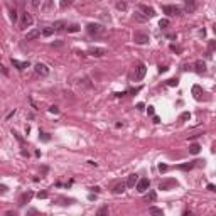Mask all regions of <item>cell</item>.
I'll list each match as a JSON object with an SVG mask.
<instances>
[{"label": "cell", "instance_id": "cell-16", "mask_svg": "<svg viewBox=\"0 0 216 216\" xmlns=\"http://www.w3.org/2000/svg\"><path fill=\"white\" fill-rule=\"evenodd\" d=\"M194 68H196V73H199V74H203L204 71H206V63L204 61H196V64H194Z\"/></svg>", "mask_w": 216, "mask_h": 216}, {"label": "cell", "instance_id": "cell-29", "mask_svg": "<svg viewBox=\"0 0 216 216\" xmlns=\"http://www.w3.org/2000/svg\"><path fill=\"white\" fill-rule=\"evenodd\" d=\"M189 118H191V113H189V112H184V113L179 117V120L181 122H186V120H189Z\"/></svg>", "mask_w": 216, "mask_h": 216}, {"label": "cell", "instance_id": "cell-28", "mask_svg": "<svg viewBox=\"0 0 216 216\" xmlns=\"http://www.w3.org/2000/svg\"><path fill=\"white\" fill-rule=\"evenodd\" d=\"M145 201H147V203L155 201V193H154V191H152V193H148V196H145Z\"/></svg>", "mask_w": 216, "mask_h": 216}, {"label": "cell", "instance_id": "cell-27", "mask_svg": "<svg viewBox=\"0 0 216 216\" xmlns=\"http://www.w3.org/2000/svg\"><path fill=\"white\" fill-rule=\"evenodd\" d=\"M179 85V80L177 78H172V80H167V86H177Z\"/></svg>", "mask_w": 216, "mask_h": 216}, {"label": "cell", "instance_id": "cell-44", "mask_svg": "<svg viewBox=\"0 0 216 216\" xmlns=\"http://www.w3.org/2000/svg\"><path fill=\"white\" fill-rule=\"evenodd\" d=\"M147 113L148 115H154V107H148L147 108Z\"/></svg>", "mask_w": 216, "mask_h": 216}, {"label": "cell", "instance_id": "cell-24", "mask_svg": "<svg viewBox=\"0 0 216 216\" xmlns=\"http://www.w3.org/2000/svg\"><path fill=\"white\" fill-rule=\"evenodd\" d=\"M39 139H41L42 142H49V140H51L49 134H44V132H39Z\"/></svg>", "mask_w": 216, "mask_h": 216}, {"label": "cell", "instance_id": "cell-8", "mask_svg": "<svg viewBox=\"0 0 216 216\" xmlns=\"http://www.w3.org/2000/svg\"><path fill=\"white\" fill-rule=\"evenodd\" d=\"M34 69H36V73L39 74V76H47V74H49V68H47L46 64H42V63H37V64L34 66Z\"/></svg>", "mask_w": 216, "mask_h": 216}, {"label": "cell", "instance_id": "cell-43", "mask_svg": "<svg viewBox=\"0 0 216 216\" xmlns=\"http://www.w3.org/2000/svg\"><path fill=\"white\" fill-rule=\"evenodd\" d=\"M0 71H2V73H4V74H5V76H7V74H9V71H7V69H5V68H4V66H2V64H0Z\"/></svg>", "mask_w": 216, "mask_h": 216}, {"label": "cell", "instance_id": "cell-9", "mask_svg": "<svg viewBox=\"0 0 216 216\" xmlns=\"http://www.w3.org/2000/svg\"><path fill=\"white\" fill-rule=\"evenodd\" d=\"M32 22H34L32 15H31V14H24V15H22V22H20V29H26V27H29Z\"/></svg>", "mask_w": 216, "mask_h": 216}, {"label": "cell", "instance_id": "cell-26", "mask_svg": "<svg viewBox=\"0 0 216 216\" xmlns=\"http://www.w3.org/2000/svg\"><path fill=\"white\" fill-rule=\"evenodd\" d=\"M148 211L152 213V215H162L164 211H162L161 208H155V206H152V208H148Z\"/></svg>", "mask_w": 216, "mask_h": 216}, {"label": "cell", "instance_id": "cell-7", "mask_svg": "<svg viewBox=\"0 0 216 216\" xmlns=\"http://www.w3.org/2000/svg\"><path fill=\"white\" fill-rule=\"evenodd\" d=\"M88 54H90V56H95V58H101V56L107 54V51H105L103 47H90V49H88Z\"/></svg>", "mask_w": 216, "mask_h": 216}, {"label": "cell", "instance_id": "cell-33", "mask_svg": "<svg viewBox=\"0 0 216 216\" xmlns=\"http://www.w3.org/2000/svg\"><path fill=\"white\" fill-rule=\"evenodd\" d=\"M10 19H12V22H15V20H17V12H15V9H12V10H10Z\"/></svg>", "mask_w": 216, "mask_h": 216}, {"label": "cell", "instance_id": "cell-31", "mask_svg": "<svg viewBox=\"0 0 216 216\" xmlns=\"http://www.w3.org/2000/svg\"><path fill=\"white\" fill-rule=\"evenodd\" d=\"M78 31H80V26H76V24L68 27V32H78Z\"/></svg>", "mask_w": 216, "mask_h": 216}, {"label": "cell", "instance_id": "cell-40", "mask_svg": "<svg viewBox=\"0 0 216 216\" xmlns=\"http://www.w3.org/2000/svg\"><path fill=\"white\" fill-rule=\"evenodd\" d=\"M167 71V66H159V73H166Z\"/></svg>", "mask_w": 216, "mask_h": 216}, {"label": "cell", "instance_id": "cell-41", "mask_svg": "<svg viewBox=\"0 0 216 216\" xmlns=\"http://www.w3.org/2000/svg\"><path fill=\"white\" fill-rule=\"evenodd\" d=\"M171 49H172V51H176V53H181V47H176L174 44H172V46H171Z\"/></svg>", "mask_w": 216, "mask_h": 216}, {"label": "cell", "instance_id": "cell-32", "mask_svg": "<svg viewBox=\"0 0 216 216\" xmlns=\"http://www.w3.org/2000/svg\"><path fill=\"white\" fill-rule=\"evenodd\" d=\"M169 24H171V22H169L167 19H161V22H159V26H161L162 29H166V27H169Z\"/></svg>", "mask_w": 216, "mask_h": 216}, {"label": "cell", "instance_id": "cell-18", "mask_svg": "<svg viewBox=\"0 0 216 216\" xmlns=\"http://www.w3.org/2000/svg\"><path fill=\"white\" fill-rule=\"evenodd\" d=\"M125 188H127V186H125V182H118V184L113 188V194H122V193L125 191Z\"/></svg>", "mask_w": 216, "mask_h": 216}, {"label": "cell", "instance_id": "cell-3", "mask_svg": "<svg viewBox=\"0 0 216 216\" xmlns=\"http://www.w3.org/2000/svg\"><path fill=\"white\" fill-rule=\"evenodd\" d=\"M162 10L167 15H181V12H182V9L177 5H162Z\"/></svg>", "mask_w": 216, "mask_h": 216}, {"label": "cell", "instance_id": "cell-5", "mask_svg": "<svg viewBox=\"0 0 216 216\" xmlns=\"http://www.w3.org/2000/svg\"><path fill=\"white\" fill-rule=\"evenodd\" d=\"M177 186V181L176 179H164V181H161V184H159V189H162V191H169V189H172Z\"/></svg>", "mask_w": 216, "mask_h": 216}, {"label": "cell", "instance_id": "cell-22", "mask_svg": "<svg viewBox=\"0 0 216 216\" xmlns=\"http://www.w3.org/2000/svg\"><path fill=\"white\" fill-rule=\"evenodd\" d=\"M199 150H201V147H199V144H193V145H191V147H189V152H191V154H199Z\"/></svg>", "mask_w": 216, "mask_h": 216}, {"label": "cell", "instance_id": "cell-39", "mask_svg": "<svg viewBox=\"0 0 216 216\" xmlns=\"http://www.w3.org/2000/svg\"><path fill=\"white\" fill-rule=\"evenodd\" d=\"M215 47H216V42H215V41H211V42H209V53H211Z\"/></svg>", "mask_w": 216, "mask_h": 216}, {"label": "cell", "instance_id": "cell-47", "mask_svg": "<svg viewBox=\"0 0 216 216\" xmlns=\"http://www.w3.org/2000/svg\"><path fill=\"white\" fill-rule=\"evenodd\" d=\"M91 191H95V193H100L101 189H100V188H98V186H95V188H91Z\"/></svg>", "mask_w": 216, "mask_h": 216}, {"label": "cell", "instance_id": "cell-12", "mask_svg": "<svg viewBox=\"0 0 216 216\" xmlns=\"http://www.w3.org/2000/svg\"><path fill=\"white\" fill-rule=\"evenodd\" d=\"M39 36H41L39 29H32V31H29V32L26 34V41H34V39H37Z\"/></svg>", "mask_w": 216, "mask_h": 216}, {"label": "cell", "instance_id": "cell-2", "mask_svg": "<svg viewBox=\"0 0 216 216\" xmlns=\"http://www.w3.org/2000/svg\"><path fill=\"white\" fill-rule=\"evenodd\" d=\"M148 41H150V37H148V34H145V32H135L134 34V42L135 44L144 46V44H148Z\"/></svg>", "mask_w": 216, "mask_h": 216}, {"label": "cell", "instance_id": "cell-42", "mask_svg": "<svg viewBox=\"0 0 216 216\" xmlns=\"http://www.w3.org/2000/svg\"><path fill=\"white\" fill-rule=\"evenodd\" d=\"M208 189L211 191V193H215L216 189H215V184H208Z\"/></svg>", "mask_w": 216, "mask_h": 216}, {"label": "cell", "instance_id": "cell-30", "mask_svg": "<svg viewBox=\"0 0 216 216\" xmlns=\"http://www.w3.org/2000/svg\"><path fill=\"white\" fill-rule=\"evenodd\" d=\"M117 9L118 10H127V4L125 2H117Z\"/></svg>", "mask_w": 216, "mask_h": 216}, {"label": "cell", "instance_id": "cell-46", "mask_svg": "<svg viewBox=\"0 0 216 216\" xmlns=\"http://www.w3.org/2000/svg\"><path fill=\"white\" fill-rule=\"evenodd\" d=\"M39 4H41V0H32V5H34V7H37Z\"/></svg>", "mask_w": 216, "mask_h": 216}, {"label": "cell", "instance_id": "cell-14", "mask_svg": "<svg viewBox=\"0 0 216 216\" xmlns=\"http://www.w3.org/2000/svg\"><path fill=\"white\" fill-rule=\"evenodd\" d=\"M137 181H139V176H137V174H130V176H128V179H127V182H125V186H127V188H135Z\"/></svg>", "mask_w": 216, "mask_h": 216}, {"label": "cell", "instance_id": "cell-15", "mask_svg": "<svg viewBox=\"0 0 216 216\" xmlns=\"http://www.w3.org/2000/svg\"><path fill=\"white\" fill-rule=\"evenodd\" d=\"M12 66H15L17 69L22 71V69L29 68V61H24V63H22V61H17V59H14V58H12Z\"/></svg>", "mask_w": 216, "mask_h": 216}, {"label": "cell", "instance_id": "cell-20", "mask_svg": "<svg viewBox=\"0 0 216 216\" xmlns=\"http://www.w3.org/2000/svg\"><path fill=\"white\" fill-rule=\"evenodd\" d=\"M134 19H135V20H139V22H145V20L148 19V17H147V15H144L142 12H135V14H134Z\"/></svg>", "mask_w": 216, "mask_h": 216}, {"label": "cell", "instance_id": "cell-13", "mask_svg": "<svg viewBox=\"0 0 216 216\" xmlns=\"http://www.w3.org/2000/svg\"><path fill=\"white\" fill-rule=\"evenodd\" d=\"M193 95H194L196 100L199 101V100H203V95H204V91H203V88H201V86L194 85V86H193Z\"/></svg>", "mask_w": 216, "mask_h": 216}, {"label": "cell", "instance_id": "cell-38", "mask_svg": "<svg viewBox=\"0 0 216 216\" xmlns=\"http://www.w3.org/2000/svg\"><path fill=\"white\" fill-rule=\"evenodd\" d=\"M49 112H51V113H59V108H58V107H51V108H49Z\"/></svg>", "mask_w": 216, "mask_h": 216}, {"label": "cell", "instance_id": "cell-1", "mask_svg": "<svg viewBox=\"0 0 216 216\" xmlns=\"http://www.w3.org/2000/svg\"><path fill=\"white\" fill-rule=\"evenodd\" d=\"M86 31L90 36H103L105 34V27L101 26V24H88L86 26Z\"/></svg>", "mask_w": 216, "mask_h": 216}, {"label": "cell", "instance_id": "cell-10", "mask_svg": "<svg viewBox=\"0 0 216 216\" xmlns=\"http://www.w3.org/2000/svg\"><path fill=\"white\" fill-rule=\"evenodd\" d=\"M139 9H140V12L144 14V15H147V17H154L155 15V10L148 5H139Z\"/></svg>", "mask_w": 216, "mask_h": 216}, {"label": "cell", "instance_id": "cell-4", "mask_svg": "<svg viewBox=\"0 0 216 216\" xmlns=\"http://www.w3.org/2000/svg\"><path fill=\"white\" fill-rule=\"evenodd\" d=\"M148 186H150V181H148L147 177H142V179H139V181H137L135 189H137L139 193H145V191L148 189Z\"/></svg>", "mask_w": 216, "mask_h": 216}, {"label": "cell", "instance_id": "cell-19", "mask_svg": "<svg viewBox=\"0 0 216 216\" xmlns=\"http://www.w3.org/2000/svg\"><path fill=\"white\" fill-rule=\"evenodd\" d=\"M64 27H66V22H64V20H56L53 24L54 31H59V29H64Z\"/></svg>", "mask_w": 216, "mask_h": 216}, {"label": "cell", "instance_id": "cell-25", "mask_svg": "<svg viewBox=\"0 0 216 216\" xmlns=\"http://www.w3.org/2000/svg\"><path fill=\"white\" fill-rule=\"evenodd\" d=\"M71 4H73V0H61L59 7H61V9H66V7H69Z\"/></svg>", "mask_w": 216, "mask_h": 216}, {"label": "cell", "instance_id": "cell-6", "mask_svg": "<svg viewBox=\"0 0 216 216\" xmlns=\"http://www.w3.org/2000/svg\"><path fill=\"white\" fill-rule=\"evenodd\" d=\"M145 73H147L145 64H139V66L135 68V81H142L144 76H145Z\"/></svg>", "mask_w": 216, "mask_h": 216}, {"label": "cell", "instance_id": "cell-11", "mask_svg": "<svg viewBox=\"0 0 216 216\" xmlns=\"http://www.w3.org/2000/svg\"><path fill=\"white\" fill-rule=\"evenodd\" d=\"M32 196H34V193H32V191H27V193H24V194L20 196V199H19V204H20V206H24L26 203H29L31 199H32Z\"/></svg>", "mask_w": 216, "mask_h": 216}, {"label": "cell", "instance_id": "cell-35", "mask_svg": "<svg viewBox=\"0 0 216 216\" xmlns=\"http://www.w3.org/2000/svg\"><path fill=\"white\" fill-rule=\"evenodd\" d=\"M37 198H39V199H46V198H47V193H46V191H41L39 194H37Z\"/></svg>", "mask_w": 216, "mask_h": 216}, {"label": "cell", "instance_id": "cell-36", "mask_svg": "<svg viewBox=\"0 0 216 216\" xmlns=\"http://www.w3.org/2000/svg\"><path fill=\"white\" fill-rule=\"evenodd\" d=\"M167 166H166V164H161V166H159V171H161V172H167Z\"/></svg>", "mask_w": 216, "mask_h": 216}, {"label": "cell", "instance_id": "cell-17", "mask_svg": "<svg viewBox=\"0 0 216 216\" xmlns=\"http://www.w3.org/2000/svg\"><path fill=\"white\" fill-rule=\"evenodd\" d=\"M186 2V7H184V10L188 14H191V12H194L196 10V2L194 0H184Z\"/></svg>", "mask_w": 216, "mask_h": 216}, {"label": "cell", "instance_id": "cell-21", "mask_svg": "<svg viewBox=\"0 0 216 216\" xmlns=\"http://www.w3.org/2000/svg\"><path fill=\"white\" fill-rule=\"evenodd\" d=\"M41 34H42V36H46V37H49V36H53V34H54V29H53V27H44V29L41 31Z\"/></svg>", "mask_w": 216, "mask_h": 216}, {"label": "cell", "instance_id": "cell-23", "mask_svg": "<svg viewBox=\"0 0 216 216\" xmlns=\"http://www.w3.org/2000/svg\"><path fill=\"white\" fill-rule=\"evenodd\" d=\"M193 167H194V164H193V162H189V164H181V166H179L181 171H191Z\"/></svg>", "mask_w": 216, "mask_h": 216}, {"label": "cell", "instance_id": "cell-34", "mask_svg": "<svg viewBox=\"0 0 216 216\" xmlns=\"http://www.w3.org/2000/svg\"><path fill=\"white\" fill-rule=\"evenodd\" d=\"M7 191H9V188L4 186V184H0V194H7Z\"/></svg>", "mask_w": 216, "mask_h": 216}, {"label": "cell", "instance_id": "cell-48", "mask_svg": "<svg viewBox=\"0 0 216 216\" xmlns=\"http://www.w3.org/2000/svg\"><path fill=\"white\" fill-rule=\"evenodd\" d=\"M154 123H161V118H159V117H154Z\"/></svg>", "mask_w": 216, "mask_h": 216}, {"label": "cell", "instance_id": "cell-37", "mask_svg": "<svg viewBox=\"0 0 216 216\" xmlns=\"http://www.w3.org/2000/svg\"><path fill=\"white\" fill-rule=\"evenodd\" d=\"M105 213H108V208H107V206H103L101 209H98V215H105Z\"/></svg>", "mask_w": 216, "mask_h": 216}, {"label": "cell", "instance_id": "cell-45", "mask_svg": "<svg viewBox=\"0 0 216 216\" xmlns=\"http://www.w3.org/2000/svg\"><path fill=\"white\" fill-rule=\"evenodd\" d=\"M49 5H51V0H47V2H46V5L42 7V9H44V10H47V9H49Z\"/></svg>", "mask_w": 216, "mask_h": 216}]
</instances>
